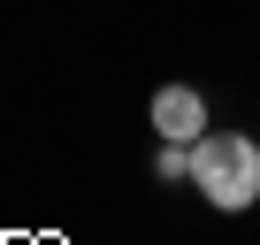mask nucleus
Here are the masks:
<instances>
[{
    "mask_svg": "<svg viewBox=\"0 0 260 245\" xmlns=\"http://www.w3.org/2000/svg\"><path fill=\"white\" fill-rule=\"evenodd\" d=\"M146 115H153V131H161V138H184V146H199V138L214 131V122H207V100H199L191 84H161Z\"/></svg>",
    "mask_w": 260,
    "mask_h": 245,
    "instance_id": "nucleus-2",
    "label": "nucleus"
},
{
    "mask_svg": "<svg viewBox=\"0 0 260 245\" xmlns=\"http://www.w3.org/2000/svg\"><path fill=\"white\" fill-rule=\"evenodd\" d=\"M153 176H161V184H191V146H184V138H161V146H153Z\"/></svg>",
    "mask_w": 260,
    "mask_h": 245,
    "instance_id": "nucleus-3",
    "label": "nucleus"
},
{
    "mask_svg": "<svg viewBox=\"0 0 260 245\" xmlns=\"http://www.w3.org/2000/svg\"><path fill=\"white\" fill-rule=\"evenodd\" d=\"M191 192L222 215H245L260 199V146L245 131H207L191 146Z\"/></svg>",
    "mask_w": 260,
    "mask_h": 245,
    "instance_id": "nucleus-1",
    "label": "nucleus"
}]
</instances>
